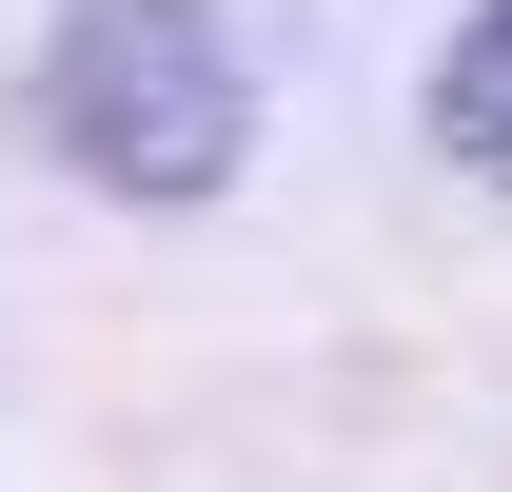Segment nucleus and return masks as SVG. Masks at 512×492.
<instances>
[{
  "instance_id": "f257e3e1",
  "label": "nucleus",
  "mask_w": 512,
  "mask_h": 492,
  "mask_svg": "<svg viewBox=\"0 0 512 492\" xmlns=\"http://www.w3.org/2000/svg\"><path fill=\"white\" fill-rule=\"evenodd\" d=\"M40 138L99 197H217L256 138V79L217 40V0H79L40 40Z\"/></svg>"
},
{
  "instance_id": "f03ea898",
  "label": "nucleus",
  "mask_w": 512,
  "mask_h": 492,
  "mask_svg": "<svg viewBox=\"0 0 512 492\" xmlns=\"http://www.w3.org/2000/svg\"><path fill=\"white\" fill-rule=\"evenodd\" d=\"M434 138H453V158L512 197V0H473V40L434 60Z\"/></svg>"
}]
</instances>
